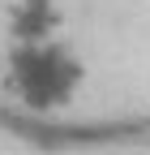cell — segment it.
<instances>
[{
  "label": "cell",
  "instance_id": "7a4b0ae2",
  "mask_svg": "<svg viewBox=\"0 0 150 155\" xmlns=\"http://www.w3.org/2000/svg\"><path fill=\"white\" fill-rule=\"evenodd\" d=\"M64 26V13L56 0H13L9 9V35L13 43H47Z\"/></svg>",
  "mask_w": 150,
  "mask_h": 155
},
{
  "label": "cell",
  "instance_id": "6da1fadb",
  "mask_svg": "<svg viewBox=\"0 0 150 155\" xmlns=\"http://www.w3.org/2000/svg\"><path fill=\"white\" fill-rule=\"evenodd\" d=\"M82 78H86L82 61L56 39H47V43H17L13 56H9V91L22 104L43 108V112L69 104L82 86Z\"/></svg>",
  "mask_w": 150,
  "mask_h": 155
}]
</instances>
